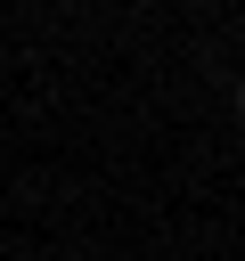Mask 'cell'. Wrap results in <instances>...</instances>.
<instances>
[{
	"instance_id": "1",
	"label": "cell",
	"mask_w": 245,
	"mask_h": 261,
	"mask_svg": "<svg viewBox=\"0 0 245 261\" xmlns=\"http://www.w3.org/2000/svg\"><path fill=\"white\" fill-rule=\"evenodd\" d=\"M229 114H237V122H245V82H237V90H229Z\"/></svg>"
}]
</instances>
